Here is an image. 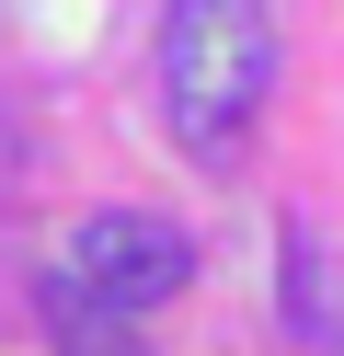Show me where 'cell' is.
<instances>
[{
    "instance_id": "cell-1",
    "label": "cell",
    "mask_w": 344,
    "mask_h": 356,
    "mask_svg": "<svg viewBox=\"0 0 344 356\" xmlns=\"http://www.w3.org/2000/svg\"><path fill=\"white\" fill-rule=\"evenodd\" d=\"M275 92V0H172L161 12V115L195 161H218Z\"/></svg>"
},
{
    "instance_id": "cell-2",
    "label": "cell",
    "mask_w": 344,
    "mask_h": 356,
    "mask_svg": "<svg viewBox=\"0 0 344 356\" xmlns=\"http://www.w3.org/2000/svg\"><path fill=\"white\" fill-rule=\"evenodd\" d=\"M69 276H81L92 299H115V310H161V299L195 287V241H183L172 218H149V207H104L69 241Z\"/></svg>"
},
{
    "instance_id": "cell-3",
    "label": "cell",
    "mask_w": 344,
    "mask_h": 356,
    "mask_svg": "<svg viewBox=\"0 0 344 356\" xmlns=\"http://www.w3.org/2000/svg\"><path fill=\"white\" fill-rule=\"evenodd\" d=\"M275 276H287V333L298 345H344V287H333V264H321L310 230L275 241Z\"/></svg>"
},
{
    "instance_id": "cell-4",
    "label": "cell",
    "mask_w": 344,
    "mask_h": 356,
    "mask_svg": "<svg viewBox=\"0 0 344 356\" xmlns=\"http://www.w3.org/2000/svg\"><path fill=\"white\" fill-rule=\"evenodd\" d=\"M138 310H115V299H92V287L81 276H69V264H58V276H46V333H58V356H138Z\"/></svg>"
}]
</instances>
